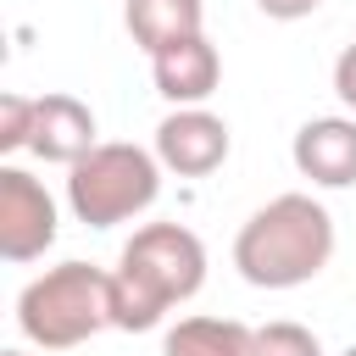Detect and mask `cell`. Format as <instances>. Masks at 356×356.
Instances as JSON below:
<instances>
[{
	"label": "cell",
	"instance_id": "2e32d148",
	"mask_svg": "<svg viewBox=\"0 0 356 356\" xmlns=\"http://www.w3.org/2000/svg\"><path fill=\"white\" fill-rule=\"evenodd\" d=\"M0 356H28V350H0Z\"/></svg>",
	"mask_w": 356,
	"mask_h": 356
},
{
	"label": "cell",
	"instance_id": "ba28073f",
	"mask_svg": "<svg viewBox=\"0 0 356 356\" xmlns=\"http://www.w3.org/2000/svg\"><path fill=\"white\" fill-rule=\"evenodd\" d=\"M150 78H156V95L172 100V106H206L222 83V56L206 33H189L167 50L150 56Z\"/></svg>",
	"mask_w": 356,
	"mask_h": 356
},
{
	"label": "cell",
	"instance_id": "277c9868",
	"mask_svg": "<svg viewBox=\"0 0 356 356\" xmlns=\"http://www.w3.org/2000/svg\"><path fill=\"white\" fill-rule=\"evenodd\" d=\"M161 156L128 139H100L83 161L67 167V206L83 228H117L156 206L161 195Z\"/></svg>",
	"mask_w": 356,
	"mask_h": 356
},
{
	"label": "cell",
	"instance_id": "7a4b0ae2",
	"mask_svg": "<svg viewBox=\"0 0 356 356\" xmlns=\"http://www.w3.org/2000/svg\"><path fill=\"white\" fill-rule=\"evenodd\" d=\"M334 261V217L323 200L289 189L250 211L234 234V267L256 289H300Z\"/></svg>",
	"mask_w": 356,
	"mask_h": 356
},
{
	"label": "cell",
	"instance_id": "52a82bcc",
	"mask_svg": "<svg viewBox=\"0 0 356 356\" xmlns=\"http://www.w3.org/2000/svg\"><path fill=\"white\" fill-rule=\"evenodd\" d=\"M295 172L317 189H350L356 184V117H312L295 128Z\"/></svg>",
	"mask_w": 356,
	"mask_h": 356
},
{
	"label": "cell",
	"instance_id": "8992f818",
	"mask_svg": "<svg viewBox=\"0 0 356 356\" xmlns=\"http://www.w3.org/2000/svg\"><path fill=\"white\" fill-rule=\"evenodd\" d=\"M167 172L178 178H206L228 161V122L206 106H172L161 122H156V145Z\"/></svg>",
	"mask_w": 356,
	"mask_h": 356
},
{
	"label": "cell",
	"instance_id": "e0dca14e",
	"mask_svg": "<svg viewBox=\"0 0 356 356\" xmlns=\"http://www.w3.org/2000/svg\"><path fill=\"white\" fill-rule=\"evenodd\" d=\"M339 356H356V345H345V350H339Z\"/></svg>",
	"mask_w": 356,
	"mask_h": 356
},
{
	"label": "cell",
	"instance_id": "3957f363",
	"mask_svg": "<svg viewBox=\"0 0 356 356\" xmlns=\"http://www.w3.org/2000/svg\"><path fill=\"white\" fill-rule=\"evenodd\" d=\"M17 328L39 350H72L111 328V273L89 261H56L17 295Z\"/></svg>",
	"mask_w": 356,
	"mask_h": 356
},
{
	"label": "cell",
	"instance_id": "30bf717a",
	"mask_svg": "<svg viewBox=\"0 0 356 356\" xmlns=\"http://www.w3.org/2000/svg\"><path fill=\"white\" fill-rule=\"evenodd\" d=\"M122 22H128L134 44L145 56H156L189 33H206V6L200 0H122Z\"/></svg>",
	"mask_w": 356,
	"mask_h": 356
},
{
	"label": "cell",
	"instance_id": "9a60e30c",
	"mask_svg": "<svg viewBox=\"0 0 356 356\" xmlns=\"http://www.w3.org/2000/svg\"><path fill=\"white\" fill-rule=\"evenodd\" d=\"M261 6V17H273V22H300V17H312L323 0H256Z\"/></svg>",
	"mask_w": 356,
	"mask_h": 356
},
{
	"label": "cell",
	"instance_id": "9c48e42d",
	"mask_svg": "<svg viewBox=\"0 0 356 356\" xmlns=\"http://www.w3.org/2000/svg\"><path fill=\"white\" fill-rule=\"evenodd\" d=\"M95 111L78 100V95H39V111H33V139L28 150L39 161H56V167H72L95 150Z\"/></svg>",
	"mask_w": 356,
	"mask_h": 356
},
{
	"label": "cell",
	"instance_id": "5b68a950",
	"mask_svg": "<svg viewBox=\"0 0 356 356\" xmlns=\"http://www.w3.org/2000/svg\"><path fill=\"white\" fill-rule=\"evenodd\" d=\"M56 200L50 189L22 172V167H0V256L6 261H39L50 245H56Z\"/></svg>",
	"mask_w": 356,
	"mask_h": 356
},
{
	"label": "cell",
	"instance_id": "5bb4252c",
	"mask_svg": "<svg viewBox=\"0 0 356 356\" xmlns=\"http://www.w3.org/2000/svg\"><path fill=\"white\" fill-rule=\"evenodd\" d=\"M334 95H339V100H345V111L356 117V39L334 56Z\"/></svg>",
	"mask_w": 356,
	"mask_h": 356
},
{
	"label": "cell",
	"instance_id": "4fadbf2b",
	"mask_svg": "<svg viewBox=\"0 0 356 356\" xmlns=\"http://www.w3.org/2000/svg\"><path fill=\"white\" fill-rule=\"evenodd\" d=\"M33 111H39V95H17V89L0 95V156L28 150V139H33Z\"/></svg>",
	"mask_w": 356,
	"mask_h": 356
},
{
	"label": "cell",
	"instance_id": "8fae6325",
	"mask_svg": "<svg viewBox=\"0 0 356 356\" xmlns=\"http://www.w3.org/2000/svg\"><path fill=\"white\" fill-rule=\"evenodd\" d=\"M161 356H256V328L239 317H178L161 339Z\"/></svg>",
	"mask_w": 356,
	"mask_h": 356
},
{
	"label": "cell",
	"instance_id": "7c38bea8",
	"mask_svg": "<svg viewBox=\"0 0 356 356\" xmlns=\"http://www.w3.org/2000/svg\"><path fill=\"white\" fill-rule=\"evenodd\" d=\"M256 356H323V339L306 328V323H261L256 328Z\"/></svg>",
	"mask_w": 356,
	"mask_h": 356
},
{
	"label": "cell",
	"instance_id": "6da1fadb",
	"mask_svg": "<svg viewBox=\"0 0 356 356\" xmlns=\"http://www.w3.org/2000/svg\"><path fill=\"white\" fill-rule=\"evenodd\" d=\"M206 284V245L184 222H145L122 245L111 267V328L145 334L178 300L200 295Z\"/></svg>",
	"mask_w": 356,
	"mask_h": 356
}]
</instances>
